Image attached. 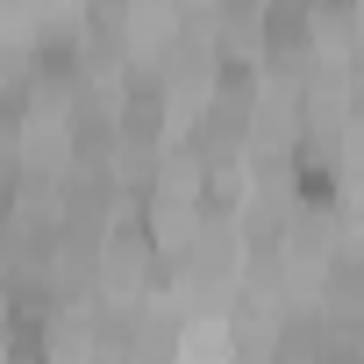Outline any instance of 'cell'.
<instances>
[{
    "label": "cell",
    "mask_w": 364,
    "mask_h": 364,
    "mask_svg": "<svg viewBox=\"0 0 364 364\" xmlns=\"http://www.w3.org/2000/svg\"><path fill=\"white\" fill-rule=\"evenodd\" d=\"M300 186H307V193H314V200H321V193H336V171H328V164H321V157H314V150H307V157H300Z\"/></svg>",
    "instance_id": "obj_1"
}]
</instances>
